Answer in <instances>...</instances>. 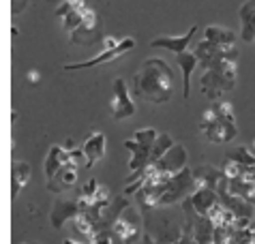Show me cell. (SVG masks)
I'll list each match as a JSON object with an SVG mask.
<instances>
[{
    "label": "cell",
    "instance_id": "44dd1931",
    "mask_svg": "<svg viewBox=\"0 0 255 244\" xmlns=\"http://www.w3.org/2000/svg\"><path fill=\"white\" fill-rule=\"evenodd\" d=\"M30 180V165L26 161H15L13 163V169H11V195L13 199H17L19 191L24 189Z\"/></svg>",
    "mask_w": 255,
    "mask_h": 244
},
{
    "label": "cell",
    "instance_id": "836d02e7",
    "mask_svg": "<svg viewBox=\"0 0 255 244\" xmlns=\"http://www.w3.org/2000/svg\"><path fill=\"white\" fill-rule=\"evenodd\" d=\"M26 4H28V0H11V13L17 17L19 13H24Z\"/></svg>",
    "mask_w": 255,
    "mask_h": 244
},
{
    "label": "cell",
    "instance_id": "7a4b0ae2",
    "mask_svg": "<svg viewBox=\"0 0 255 244\" xmlns=\"http://www.w3.org/2000/svg\"><path fill=\"white\" fill-rule=\"evenodd\" d=\"M236 62L238 60H219L210 69L204 71L200 86L210 101H217L221 95L234 90L236 86Z\"/></svg>",
    "mask_w": 255,
    "mask_h": 244
},
{
    "label": "cell",
    "instance_id": "5b68a950",
    "mask_svg": "<svg viewBox=\"0 0 255 244\" xmlns=\"http://www.w3.org/2000/svg\"><path fill=\"white\" fill-rule=\"evenodd\" d=\"M146 236L157 244H176L180 242L185 229L178 225V221H174L172 217H163V208H161V219H157V212L150 210L146 217Z\"/></svg>",
    "mask_w": 255,
    "mask_h": 244
},
{
    "label": "cell",
    "instance_id": "d4e9b609",
    "mask_svg": "<svg viewBox=\"0 0 255 244\" xmlns=\"http://www.w3.org/2000/svg\"><path fill=\"white\" fill-rule=\"evenodd\" d=\"M206 217L212 221V225H215V227H230V225L236 223V214H234L230 208H225L223 202H219V204L212 206Z\"/></svg>",
    "mask_w": 255,
    "mask_h": 244
},
{
    "label": "cell",
    "instance_id": "d590c367",
    "mask_svg": "<svg viewBox=\"0 0 255 244\" xmlns=\"http://www.w3.org/2000/svg\"><path fill=\"white\" fill-rule=\"evenodd\" d=\"M28 80H30V84H37L39 80H41V75H39V71H30V73H28Z\"/></svg>",
    "mask_w": 255,
    "mask_h": 244
},
{
    "label": "cell",
    "instance_id": "d6a6232c",
    "mask_svg": "<svg viewBox=\"0 0 255 244\" xmlns=\"http://www.w3.org/2000/svg\"><path fill=\"white\" fill-rule=\"evenodd\" d=\"M114 242V236H112V232H99L93 240H90V244H112Z\"/></svg>",
    "mask_w": 255,
    "mask_h": 244
},
{
    "label": "cell",
    "instance_id": "83f0119b",
    "mask_svg": "<svg viewBox=\"0 0 255 244\" xmlns=\"http://www.w3.org/2000/svg\"><path fill=\"white\" fill-rule=\"evenodd\" d=\"M90 11H93V9H90V6H84V9H80V11H73V13H71V15H67L65 19H62V28H65V30L71 34V32H73L77 26L82 24L84 19H86V15H88Z\"/></svg>",
    "mask_w": 255,
    "mask_h": 244
},
{
    "label": "cell",
    "instance_id": "6da1fadb",
    "mask_svg": "<svg viewBox=\"0 0 255 244\" xmlns=\"http://www.w3.org/2000/svg\"><path fill=\"white\" fill-rule=\"evenodd\" d=\"M135 95L152 105L167 103L174 95V73L163 58H148L135 75Z\"/></svg>",
    "mask_w": 255,
    "mask_h": 244
},
{
    "label": "cell",
    "instance_id": "ba28073f",
    "mask_svg": "<svg viewBox=\"0 0 255 244\" xmlns=\"http://www.w3.org/2000/svg\"><path fill=\"white\" fill-rule=\"evenodd\" d=\"M193 54L197 56V60H200L204 71L210 69L212 64H217L219 60H238V49L234 45L232 47H221V45H215V43H210L206 39H204L202 43H197Z\"/></svg>",
    "mask_w": 255,
    "mask_h": 244
},
{
    "label": "cell",
    "instance_id": "484cf974",
    "mask_svg": "<svg viewBox=\"0 0 255 244\" xmlns=\"http://www.w3.org/2000/svg\"><path fill=\"white\" fill-rule=\"evenodd\" d=\"M73 227H75L77 234L86 236L90 240L97 236V221L90 217V212H86V210H80V214L73 219Z\"/></svg>",
    "mask_w": 255,
    "mask_h": 244
},
{
    "label": "cell",
    "instance_id": "9a60e30c",
    "mask_svg": "<svg viewBox=\"0 0 255 244\" xmlns=\"http://www.w3.org/2000/svg\"><path fill=\"white\" fill-rule=\"evenodd\" d=\"M195 32H197V26H191L189 32L182 34V37H157V39L150 41V45L152 47H163V49H167V52H172V54L178 56V54L187 52V47L191 45Z\"/></svg>",
    "mask_w": 255,
    "mask_h": 244
},
{
    "label": "cell",
    "instance_id": "9c48e42d",
    "mask_svg": "<svg viewBox=\"0 0 255 244\" xmlns=\"http://www.w3.org/2000/svg\"><path fill=\"white\" fill-rule=\"evenodd\" d=\"M110 112H112V120H125L135 114V103H133L129 90H127V82L123 77L114 80V97H112L110 103Z\"/></svg>",
    "mask_w": 255,
    "mask_h": 244
},
{
    "label": "cell",
    "instance_id": "74e56055",
    "mask_svg": "<svg viewBox=\"0 0 255 244\" xmlns=\"http://www.w3.org/2000/svg\"><path fill=\"white\" fill-rule=\"evenodd\" d=\"M253 244H255V223H253Z\"/></svg>",
    "mask_w": 255,
    "mask_h": 244
},
{
    "label": "cell",
    "instance_id": "4316f807",
    "mask_svg": "<svg viewBox=\"0 0 255 244\" xmlns=\"http://www.w3.org/2000/svg\"><path fill=\"white\" fill-rule=\"evenodd\" d=\"M174 143H176V141L172 139V135H169V133H161L159 137H157V141H154V146H152V152H150V163H157V161L161 159V156L165 154L167 150L174 146Z\"/></svg>",
    "mask_w": 255,
    "mask_h": 244
},
{
    "label": "cell",
    "instance_id": "f1b7e54d",
    "mask_svg": "<svg viewBox=\"0 0 255 244\" xmlns=\"http://www.w3.org/2000/svg\"><path fill=\"white\" fill-rule=\"evenodd\" d=\"M84 6H88L84 0H65L58 9H56V17L58 19H65L67 15H71L73 11H80V9H84Z\"/></svg>",
    "mask_w": 255,
    "mask_h": 244
},
{
    "label": "cell",
    "instance_id": "3957f363",
    "mask_svg": "<svg viewBox=\"0 0 255 244\" xmlns=\"http://www.w3.org/2000/svg\"><path fill=\"white\" fill-rule=\"evenodd\" d=\"M200 131L206 135V139L212 143H228L232 139H236L238 135V126H236V118H221L217 116V112L206 110L200 118Z\"/></svg>",
    "mask_w": 255,
    "mask_h": 244
},
{
    "label": "cell",
    "instance_id": "ab89813d",
    "mask_svg": "<svg viewBox=\"0 0 255 244\" xmlns=\"http://www.w3.org/2000/svg\"><path fill=\"white\" fill-rule=\"evenodd\" d=\"M253 223H255V221H253Z\"/></svg>",
    "mask_w": 255,
    "mask_h": 244
},
{
    "label": "cell",
    "instance_id": "7402d4cb",
    "mask_svg": "<svg viewBox=\"0 0 255 244\" xmlns=\"http://www.w3.org/2000/svg\"><path fill=\"white\" fill-rule=\"evenodd\" d=\"M225 189H228V193H232V195H236V197L255 206V182H249V180H245V178L238 176V178L228 180Z\"/></svg>",
    "mask_w": 255,
    "mask_h": 244
},
{
    "label": "cell",
    "instance_id": "d6986e66",
    "mask_svg": "<svg viewBox=\"0 0 255 244\" xmlns=\"http://www.w3.org/2000/svg\"><path fill=\"white\" fill-rule=\"evenodd\" d=\"M193 176H195L197 186H204V189H215V191H219V186H221V182L225 180L223 169H217V167H212V165H202V167H195Z\"/></svg>",
    "mask_w": 255,
    "mask_h": 244
},
{
    "label": "cell",
    "instance_id": "8d00e7d4",
    "mask_svg": "<svg viewBox=\"0 0 255 244\" xmlns=\"http://www.w3.org/2000/svg\"><path fill=\"white\" fill-rule=\"evenodd\" d=\"M65 244H80V242H73V240H65Z\"/></svg>",
    "mask_w": 255,
    "mask_h": 244
},
{
    "label": "cell",
    "instance_id": "cb8c5ba5",
    "mask_svg": "<svg viewBox=\"0 0 255 244\" xmlns=\"http://www.w3.org/2000/svg\"><path fill=\"white\" fill-rule=\"evenodd\" d=\"M204 39L221 47H232L236 43V32L228 30V28H221V26H208L206 32H204Z\"/></svg>",
    "mask_w": 255,
    "mask_h": 244
},
{
    "label": "cell",
    "instance_id": "603a6c76",
    "mask_svg": "<svg viewBox=\"0 0 255 244\" xmlns=\"http://www.w3.org/2000/svg\"><path fill=\"white\" fill-rule=\"evenodd\" d=\"M176 58H178V67L182 71V77H185V84H182V97L189 99V95H191V75H193V71H195L197 64H200V60H197L195 54H189V52L178 54Z\"/></svg>",
    "mask_w": 255,
    "mask_h": 244
},
{
    "label": "cell",
    "instance_id": "52a82bcc",
    "mask_svg": "<svg viewBox=\"0 0 255 244\" xmlns=\"http://www.w3.org/2000/svg\"><path fill=\"white\" fill-rule=\"evenodd\" d=\"M112 236L120 244H133L141 238V217L135 208H127V210L116 219V223L112 225Z\"/></svg>",
    "mask_w": 255,
    "mask_h": 244
},
{
    "label": "cell",
    "instance_id": "ac0fdd59",
    "mask_svg": "<svg viewBox=\"0 0 255 244\" xmlns=\"http://www.w3.org/2000/svg\"><path fill=\"white\" fill-rule=\"evenodd\" d=\"M69 161H73V159H71V152L65 146H52L49 148L47 159H45V176H47V180H52V178L58 174V171L65 167Z\"/></svg>",
    "mask_w": 255,
    "mask_h": 244
},
{
    "label": "cell",
    "instance_id": "2e32d148",
    "mask_svg": "<svg viewBox=\"0 0 255 244\" xmlns=\"http://www.w3.org/2000/svg\"><path fill=\"white\" fill-rule=\"evenodd\" d=\"M77 214H80V204L77 199H58L52 208V214H49V221L56 229H60L67 221H73Z\"/></svg>",
    "mask_w": 255,
    "mask_h": 244
},
{
    "label": "cell",
    "instance_id": "e575fe53",
    "mask_svg": "<svg viewBox=\"0 0 255 244\" xmlns=\"http://www.w3.org/2000/svg\"><path fill=\"white\" fill-rule=\"evenodd\" d=\"M120 41H123V39L112 37V34H110V37H105V39H103V49H114V47L120 45Z\"/></svg>",
    "mask_w": 255,
    "mask_h": 244
},
{
    "label": "cell",
    "instance_id": "277c9868",
    "mask_svg": "<svg viewBox=\"0 0 255 244\" xmlns=\"http://www.w3.org/2000/svg\"><path fill=\"white\" fill-rule=\"evenodd\" d=\"M159 133L154 128H139L133 133L131 139H125V148L131 152V161H129V171H139L150 163V152L152 146L157 141Z\"/></svg>",
    "mask_w": 255,
    "mask_h": 244
},
{
    "label": "cell",
    "instance_id": "ffe728a7",
    "mask_svg": "<svg viewBox=\"0 0 255 244\" xmlns=\"http://www.w3.org/2000/svg\"><path fill=\"white\" fill-rule=\"evenodd\" d=\"M240 39L251 43L255 41V0H249L240 6Z\"/></svg>",
    "mask_w": 255,
    "mask_h": 244
},
{
    "label": "cell",
    "instance_id": "8992f818",
    "mask_svg": "<svg viewBox=\"0 0 255 244\" xmlns=\"http://www.w3.org/2000/svg\"><path fill=\"white\" fill-rule=\"evenodd\" d=\"M195 189H197V182H195L193 169L185 167L182 171H178V174H174L172 180L167 182L159 208H169V206H174V204H182L187 197L193 195Z\"/></svg>",
    "mask_w": 255,
    "mask_h": 244
},
{
    "label": "cell",
    "instance_id": "8fae6325",
    "mask_svg": "<svg viewBox=\"0 0 255 244\" xmlns=\"http://www.w3.org/2000/svg\"><path fill=\"white\" fill-rule=\"evenodd\" d=\"M99 34H101V19H99V13L93 9L86 15V19L71 32V41L77 45H93L99 39Z\"/></svg>",
    "mask_w": 255,
    "mask_h": 244
},
{
    "label": "cell",
    "instance_id": "5bb4252c",
    "mask_svg": "<svg viewBox=\"0 0 255 244\" xmlns=\"http://www.w3.org/2000/svg\"><path fill=\"white\" fill-rule=\"evenodd\" d=\"M105 148H108V139H105V135L101 131L90 133L86 137V141L82 143V152H84V159H86L88 169L105 156Z\"/></svg>",
    "mask_w": 255,
    "mask_h": 244
},
{
    "label": "cell",
    "instance_id": "4fadbf2b",
    "mask_svg": "<svg viewBox=\"0 0 255 244\" xmlns=\"http://www.w3.org/2000/svg\"><path fill=\"white\" fill-rule=\"evenodd\" d=\"M221 202V197H219V193L215 189H204V186H197L195 193L191 197H187L182 204L191 206L195 210V214H200V217H206L210 212V208Z\"/></svg>",
    "mask_w": 255,
    "mask_h": 244
},
{
    "label": "cell",
    "instance_id": "4dcf8cb0",
    "mask_svg": "<svg viewBox=\"0 0 255 244\" xmlns=\"http://www.w3.org/2000/svg\"><path fill=\"white\" fill-rule=\"evenodd\" d=\"M228 159H234V161L243 163V165H247V167L255 165V156H253V152H249L247 148H236V150H232V152H228Z\"/></svg>",
    "mask_w": 255,
    "mask_h": 244
},
{
    "label": "cell",
    "instance_id": "f35d334b",
    "mask_svg": "<svg viewBox=\"0 0 255 244\" xmlns=\"http://www.w3.org/2000/svg\"><path fill=\"white\" fill-rule=\"evenodd\" d=\"M251 148H253V152H255V139H253V146Z\"/></svg>",
    "mask_w": 255,
    "mask_h": 244
},
{
    "label": "cell",
    "instance_id": "7c38bea8",
    "mask_svg": "<svg viewBox=\"0 0 255 244\" xmlns=\"http://www.w3.org/2000/svg\"><path fill=\"white\" fill-rule=\"evenodd\" d=\"M187 159H189L187 148L182 146V143H174V146L152 165H157L161 171H167V174H178V171H182L187 167Z\"/></svg>",
    "mask_w": 255,
    "mask_h": 244
},
{
    "label": "cell",
    "instance_id": "30bf717a",
    "mask_svg": "<svg viewBox=\"0 0 255 244\" xmlns=\"http://www.w3.org/2000/svg\"><path fill=\"white\" fill-rule=\"evenodd\" d=\"M135 47V41H133L131 37H125L123 41H120V45L114 47V49H103L99 56H95V58H90V60H84V62H75V64H65V71H82V69H90V67H99V64H105V62H112V60H116L120 58L123 54L127 52H131V49Z\"/></svg>",
    "mask_w": 255,
    "mask_h": 244
},
{
    "label": "cell",
    "instance_id": "f546056e",
    "mask_svg": "<svg viewBox=\"0 0 255 244\" xmlns=\"http://www.w3.org/2000/svg\"><path fill=\"white\" fill-rule=\"evenodd\" d=\"M247 165L243 163H238V161H234V159H225L223 161V176L228 178V180H232V178H238V176H243V171H245Z\"/></svg>",
    "mask_w": 255,
    "mask_h": 244
},
{
    "label": "cell",
    "instance_id": "e0dca14e",
    "mask_svg": "<svg viewBox=\"0 0 255 244\" xmlns=\"http://www.w3.org/2000/svg\"><path fill=\"white\" fill-rule=\"evenodd\" d=\"M75 180H77V163L69 161L52 180H47V189L52 193H62L65 189H69V186H73Z\"/></svg>",
    "mask_w": 255,
    "mask_h": 244
},
{
    "label": "cell",
    "instance_id": "1f68e13d",
    "mask_svg": "<svg viewBox=\"0 0 255 244\" xmlns=\"http://www.w3.org/2000/svg\"><path fill=\"white\" fill-rule=\"evenodd\" d=\"M212 110L217 112V116H221V118H230V116H234V107H232V103H228V101H219Z\"/></svg>",
    "mask_w": 255,
    "mask_h": 244
}]
</instances>
